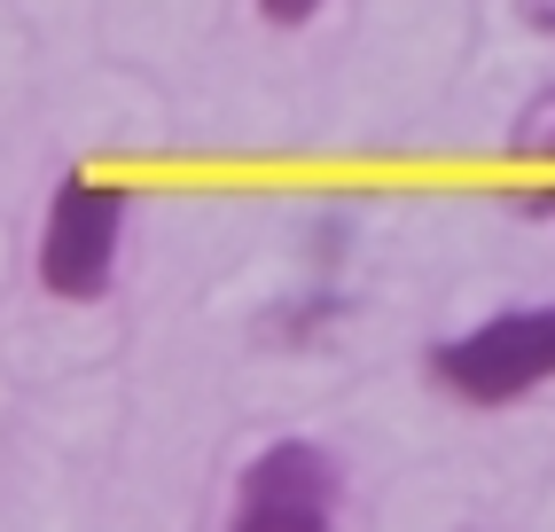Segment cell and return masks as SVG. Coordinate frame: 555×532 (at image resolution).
Masks as SVG:
<instances>
[{
    "mask_svg": "<svg viewBox=\"0 0 555 532\" xmlns=\"http://www.w3.org/2000/svg\"><path fill=\"white\" fill-rule=\"evenodd\" d=\"M345 502L337 463L313 439H274L235 485V524H328Z\"/></svg>",
    "mask_w": 555,
    "mask_h": 532,
    "instance_id": "obj_3",
    "label": "cell"
},
{
    "mask_svg": "<svg viewBox=\"0 0 555 532\" xmlns=\"http://www.w3.org/2000/svg\"><path fill=\"white\" fill-rule=\"evenodd\" d=\"M516 149H525V157H555V87L516 118Z\"/></svg>",
    "mask_w": 555,
    "mask_h": 532,
    "instance_id": "obj_4",
    "label": "cell"
},
{
    "mask_svg": "<svg viewBox=\"0 0 555 532\" xmlns=\"http://www.w3.org/2000/svg\"><path fill=\"white\" fill-rule=\"evenodd\" d=\"M126 188L109 180H87L70 173L48 204V227H40V282L55 297H102L109 275H118V243H126Z\"/></svg>",
    "mask_w": 555,
    "mask_h": 532,
    "instance_id": "obj_2",
    "label": "cell"
},
{
    "mask_svg": "<svg viewBox=\"0 0 555 532\" xmlns=\"http://www.w3.org/2000/svg\"><path fill=\"white\" fill-rule=\"evenodd\" d=\"M430 376L469 407H508V400L555 384V306H516V314H493V321L447 337L430 353Z\"/></svg>",
    "mask_w": 555,
    "mask_h": 532,
    "instance_id": "obj_1",
    "label": "cell"
},
{
    "mask_svg": "<svg viewBox=\"0 0 555 532\" xmlns=\"http://www.w3.org/2000/svg\"><path fill=\"white\" fill-rule=\"evenodd\" d=\"M540 204H555V197H540Z\"/></svg>",
    "mask_w": 555,
    "mask_h": 532,
    "instance_id": "obj_7",
    "label": "cell"
},
{
    "mask_svg": "<svg viewBox=\"0 0 555 532\" xmlns=\"http://www.w3.org/2000/svg\"><path fill=\"white\" fill-rule=\"evenodd\" d=\"M258 9H267V24H313L321 0H258Z\"/></svg>",
    "mask_w": 555,
    "mask_h": 532,
    "instance_id": "obj_5",
    "label": "cell"
},
{
    "mask_svg": "<svg viewBox=\"0 0 555 532\" xmlns=\"http://www.w3.org/2000/svg\"><path fill=\"white\" fill-rule=\"evenodd\" d=\"M516 9H525L532 31H555V0H516Z\"/></svg>",
    "mask_w": 555,
    "mask_h": 532,
    "instance_id": "obj_6",
    "label": "cell"
}]
</instances>
